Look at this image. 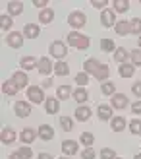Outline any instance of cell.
<instances>
[{
    "label": "cell",
    "instance_id": "74e56055",
    "mask_svg": "<svg viewBox=\"0 0 141 159\" xmlns=\"http://www.w3.org/2000/svg\"><path fill=\"white\" fill-rule=\"evenodd\" d=\"M130 132L134 134V136L141 134V120H139V118H134V120L130 122Z\"/></svg>",
    "mask_w": 141,
    "mask_h": 159
},
{
    "label": "cell",
    "instance_id": "b9f144b4",
    "mask_svg": "<svg viewBox=\"0 0 141 159\" xmlns=\"http://www.w3.org/2000/svg\"><path fill=\"white\" fill-rule=\"evenodd\" d=\"M12 16H2L0 18V25H2V29H10L12 27Z\"/></svg>",
    "mask_w": 141,
    "mask_h": 159
},
{
    "label": "cell",
    "instance_id": "1f68e13d",
    "mask_svg": "<svg viewBox=\"0 0 141 159\" xmlns=\"http://www.w3.org/2000/svg\"><path fill=\"white\" fill-rule=\"evenodd\" d=\"M60 126L64 132H70V130H74V120L70 116H60Z\"/></svg>",
    "mask_w": 141,
    "mask_h": 159
},
{
    "label": "cell",
    "instance_id": "7bdbcfd3",
    "mask_svg": "<svg viewBox=\"0 0 141 159\" xmlns=\"http://www.w3.org/2000/svg\"><path fill=\"white\" fill-rule=\"evenodd\" d=\"M81 159H95V152H93V148H85L81 152Z\"/></svg>",
    "mask_w": 141,
    "mask_h": 159
},
{
    "label": "cell",
    "instance_id": "e0dca14e",
    "mask_svg": "<svg viewBox=\"0 0 141 159\" xmlns=\"http://www.w3.org/2000/svg\"><path fill=\"white\" fill-rule=\"evenodd\" d=\"M91 115H93V113H91V109H89V107H77V109H75V118H77L79 122L89 120Z\"/></svg>",
    "mask_w": 141,
    "mask_h": 159
},
{
    "label": "cell",
    "instance_id": "5bb4252c",
    "mask_svg": "<svg viewBox=\"0 0 141 159\" xmlns=\"http://www.w3.org/2000/svg\"><path fill=\"white\" fill-rule=\"evenodd\" d=\"M39 138L45 140V142H49L54 138V130H52V126L50 124H43L41 128H39Z\"/></svg>",
    "mask_w": 141,
    "mask_h": 159
},
{
    "label": "cell",
    "instance_id": "4dcf8cb0",
    "mask_svg": "<svg viewBox=\"0 0 141 159\" xmlns=\"http://www.w3.org/2000/svg\"><path fill=\"white\" fill-rule=\"evenodd\" d=\"M130 33H134V35H141V20H139V18L130 20Z\"/></svg>",
    "mask_w": 141,
    "mask_h": 159
},
{
    "label": "cell",
    "instance_id": "7a4b0ae2",
    "mask_svg": "<svg viewBox=\"0 0 141 159\" xmlns=\"http://www.w3.org/2000/svg\"><path fill=\"white\" fill-rule=\"evenodd\" d=\"M49 52L52 54L54 58H58V60H62L68 54V49H66V43H62V41H54V43H50V47H49Z\"/></svg>",
    "mask_w": 141,
    "mask_h": 159
},
{
    "label": "cell",
    "instance_id": "2e32d148",
    "mask_svg": "<svg viewBox=\"0 0 141 159\" xmlns=\"http://www.w3.org/2000/svg\"><path fill=\"white\" fill-rule=\"evenodd\" d=\"M97 115H99L100 120H112V107H108V105H99Z\"/></svg>",
    "mask_w": 141,
    "mask_h": 159
},
{
    "label": "cell",
    "instance_id": "484cf974",
    "mask_svg": "<svg viewBox=\"0 0 141 159\" xmlns=\"http://www.w3.org/2000/svg\"><path fill=\"white\" fill-rule=\"evenodd\" d=\"M37 64H39V62H37L33 57H23V58H21V62H19V66H21L23 70H31V68H37Z\"/></svg>",
    "mask_w": 141,
    "mask_h": 159
},
{
    "label": "cell",
    "instance_id": "60d3db41",
    "mask_svg": "<svg viewBox=\"0 0 141 159\" xmlns=\"http://www.w3.org/2000/svg\"><path fill=\"white\" fill-rule=\"evenodd\" d=\"M75 84H79V85L83 87L85 84H89V76L85 74V72H79V74L75 76Z\"/></svg>",
    "mask_w": 141,
    "mask_h": 159
},
{
    "label": "cell",
    "instance_id": "6da1fadb",
    "mask_svg": "<svg viewBox=\"0 0 141 159\" xmlns=\"http://www.w3.org/2000/svg\"><path fill=\"white\" fill-rule=\"evenodd\" d=\"M68 45H72V47H75V49H81V51H85V49H89V45H91V39L87 37V35H81V33H75V31H72V33L68 35Z\"/></svg>",
    "mask_w": 141,
    "mask_h": 159
},
{
    "label": "cell",
    "instance_id": "7dc6e473",
    "mask_svg": "<svg viewBox=\"0 0 141 159\" xmlns=\"http://www.w3.org/2000/svg\"><path fill=\"white\" fill-rule=\"evenodd\" d=\"M131 113H134V115H141V101H135L134 105H131Z\"/></svg>",
    "mask_w": 141,
    "mask_h": 159
},
{
    "label": "cell",
    "instance_id": "e575fe53",
    "mask_svg": "<svg viewBox=\"0 0 141 159\" xmlns=\"http://www.w3.org/2000/svg\"><path fill=\"white\" fill-rule=\"evenodd\" d=\"M79 140H81V144H83V146H87V148H91V146H93V142H95V136H93L91 132H83Z\"/></svg>",
    "mask_w": 141,
    "mask_h": 159
},
{
    "label": "cell",
    "instance_id": "d590c367",
    "mask_svg": "<svg viewBox=\"0 0 141 159\" xmlns=\"http://www.w3.org/2000/svg\"><path fill=\"white\" fill-rule=\"evenodd\" d=\"M100 91H103V95H114L116 93V87L110 82H105L103 85H100Z\"/></svg>",
    "mask_w": 141,
    "mask_h": 159
},
{
    "label": "cell",
    "instance_id": "9f6ffc18",
    "mask_svg": "<svg viewBox=\"0 0 141 159\" xmlns=\"http://www.w3.org/2000/svg\"><path fill=\"white\" fill-rule=\"evenodd\" d=\"M116 159H122V157H116Z\"/></svg>",
    "mask_w": 141,
    "mask_h": 159
},
{
    "label": "cell",
    "instance_id": "277c9868",
    "mask_svg": "<svg viewBox=\"0 0 141 159\" xmlns=\"http://www.w3.org/2000/svg\"><path fill=\"white\" fill-rule=\"evenodd\" d=\"M27 99L33 101V103H43V99H46V97L43 95V89H41V87L29 85V87H27Z\"/></svg>",
    "mask_w": 141,
    "mask_h": 159
},
{
    "label": "cell",
    "instance_id": "8fae6325",
    "mask_svg": "<svg viewBox=\"0 0 141 159\" xmlns=\"http://www.w3.org/2000/svg\"><path fill=\"white\" fill-rule=\"evenodd\" d=\"M39 33H41V27H39L37 23H25L23 35H25L27 39H35V37H39Z\"/></svg>",
    "mask_w": 141,
    "mask_h": 159
},
{
    "label": "cell",
    "instance_id": "52a82bcc",
    "mask_svg": "<svg viewBox=\"0 0 141 159\" xmlns=\"http://www.w3.org/2000/svg\"><path fill=\"white\" fill-rule=\"evenodd\" d=\"M37 70H39V74H41V76H49L54 70V66H52V62L46 57H43L41 60H39V64H37Z\"/></svg>",
    "mask_w": 141,
    "mask_h": 159
},
{
    "label": "cell",
    "instance_id": "d6986e66",
    "mask_svg": "<svg viewBox=\"0 0 141 159\" xmlns=\"http://www.w3.org/2000/svg\"><path fill=\"white\" fill-rule=\"evenodd\" d=\"M110 128L114 132H122L124 128H126V118H124V116H114L110 120Z\"/></svg>",
    "mask_w": 141,
    "mask_h": 159
},
{
    "label": "cell",
    "instance_id": "c3c4849f",
    "mask_svg": "<svg viewBox=\"0 0 141 159\" xmlns=\"http://www.w3.org/2000/svg\"><path fill=\"white\" fill-rule=\"evenodd\" d=\"M33 4H35V6H39V8H43V10H45V6H46V0H33Z\"/></svg>",
    "mask_w": 141,
    "mask_h": 159
},
{
    "label": "cell",
    "instance_id": "f907efd6",
    "mask_svg": "<svg viewBox=\"0 0 141 159\" xmlns=\"http://www.w3.org/2000/svg\"><path fill=\"white\" fill-rule=\"evenodd\" d=\"M39 159H52V155L50 153H41V155H39Z\"/></svg>",
    "mask_w": 141,
    "mask_h": 159
},
{
    "label": "cell",
    "instance_id": "7402d4cb",
    "mask_svg": "<svg viewBox=\"0 0 141 159\" xmlns=\"http://www.w3.org/2000/svg\"><path fill=\"white\" fill-rule=\"evenodd\" d=\"M114 31H116L120 37H122V35H128V33H130V21H124V20H122V21H116Z\"/></svg>",
    "mask_w": 141,
    "mask_h": 159
},
{
    "label": "cell",
    "instance_id": "db71d44e",
    "mask_svg": "<svg viewBox=\"0 0 141 159\" xmlns=\"http://www.w3.org/2000/svg\"><path fill=\"white\" fill-rule=\"evenodd\" d=\"M139 49H141V35H139Z\"/></svg>",
    "mask_w": 141,
    "mask_h": 159
},
{
    "label": "cell",
    "instance_id": "83f0119b",
    "mask_svg": "<svg viewBox=\"0 0 141 159\" xmlns=\"http://www.w3.org/2000/svg\"><path fill=\"white\" fill-rule=\"evenodd\" d=\"M110 76V70H108V66L106 64H100V68L97 70V74H95V78L99 80V82H105V80Z\"/></svg>",
    "mask_w": 141,
    "mask_h": 159
},
{
    "label": "cell",
    "instance_id": "ffe728a7",
    "mask_svg": "<svg viewBox=\"0 0 141 159\" xmlns=\"http://www.w3.org/2000/svg\"><path fill=\"white\" fill-rule=\"evenodd\" d=\"M35 136H37V134H35L33 128H23L21 134H19V140L23 142V144H31V142L35 140Z\"/></svg>",
    "mask_w": 141,
    "mask_h": 159
},
{
    "label": "cell",
    "instance_id": "ac0fdd59",
    "mask_svg": "<svg viewBox=\"0 0 141 159\" xmlns=\"http://www.w3.org/2000/svg\"><path fill=\"white\" fill-rule=\"evenodd\" d=\"M0 140H2V144H14L15 142V132L12 128H2V136H0Z\"/></svg>",
    "mask_w": 141,
    "mask_h": 159
},
{
    "label": "cell",
    "instance_id": "ba28073f",
    "mask_svg": "<svg viewBox=\"0 0 141 159\" xmlns=\"http://www.w3.org/2000/svg\"><path fill=\"white\" fill-rule=\"evenodd\" d=\"M100 23H103V27H114L116 25L114 12L112 10H103L100 12Z\"/></svg>",
    "mask_w": 141,
    "mask_h": 159
},
{
    "label": "cell",
    "instance_id": "ab89813d",
    "mask_svg": "<svg viewBox=\"0 0 141 159\" xmlns=\"http://www.w3.org/2000/svg\"><path fill=\"white\" fill-rule=\"evenodd\" d=\"M100 159H116L114 149H110V148H103V152H100Z\"/></svg>",
    "mask_w": 141,
    "mask_h": 159
},
{
    "label": "cell",
    "instance_id": "8d00e7d4",
    "mask_svg": "<svg viewBox=\"0 0 141 159\" xmlns=\"http://www.w3.org/2000/svg\"><path fill=\"white\" fill-rule=\"evenodd\" d=\"M130 58H131V64L134 66H141V49H135L130 52Z\"/></svg>",
    "mask_w": 141,
    "mask_h": 159
},
{
    "label": "cell",
    "instance_id": "836d02e7",
    "mask_svg": "<svg viewBox=\"0 0 141 159\" xmlns=\"http://www.w3.org/2000/svg\"><path fill=\"white\" fill-rule=\"evenodd\" d=\"M112 4H114V10H116V12H120V14H122V12H126L128 8H130V2H128V0H114Z\"/></svg>",
    "mask_w": 141,
    "mask_h": 159
},
{
    "label": "cell",
    "instance_id": "4fadbf2b",
    "mask_svg": "<svg viewBox=\"0 0 141 159\" xmlns=\"http://www.w3.org/2000/svg\"><path fill=\"white\" fill-rule=\"evenodd\" d=\"M62 152L66 155H75L77 153V142L75 140H64L62 142Z\"/></svg>",
    "mask_w": 141,
    "mask_h": 159
},
{
    "label": "cell",
    "instance_id": "7c38bea8",
    "mask_svg": "<svg viewBox=\"0 0 141 159\" xmlns=\"http://www.w3.org/2000/svg\"><path fill=\"white\" fill-rule=\"evenodd\" d=\"M112 107L114 109H126L128 107V97L124 93H114L112 95Z\"/></svg>",
    "mask_w": 141,
    "mask_h": 159
},
{
    "label": "cell",
    "instance_id": "11a10c76",
    "mask_svg": "<svg viewBox=\"0 0 141 159\" xmlns=\"http://www.w3.org/2000/svg\"><path fill=\"white\" fill-rule=\"evenodd\" d=\"M58 159H68V157H58Z\"/></svg>",
    "mask_w": 141,
    "mask_h": 159
},
{
    "label": "cell",
    "instance_id": "d4e9b609",
    "mask_svg": "<svg viewBox=\"0 0 141 159\" xmlns=\"http://www.w3.org/2000/svg\"><path fill=\"white\" fill-rule=\"evenodd\" d=\"M52 20H54V12L50 10V8H45V10H41V14H39V21L50 23Z\"/></svg>",
    "mask_w": 141,
    "mask_h": 159
},
{
    "label": "cell",
    "instance_id": "9c48e42d",
    "mask_svg": "<svg viewBox=\"0 0 141 159\" xmlns=\"http://www.w3.org/2000/svg\"><path fill=\"white\" fill-rule=\"evenodd\" d=\"M45 109H46V113H49V115H58V111H60V103H58V99L46 97V99H45Z\"/></svg>",
    "mask_w": 141,
    "mask_h": 159
},
{
    "label": "cell",
    "instance_id": "816d5d0a",
    "mask_svg": "<svg viewBox=\"0 0 141 159\" xmlns=\"http://www.w3.org/2000/svg\"><path fill=\"white\" fill-rule=\"evenodd\" d=\"M52 85V80H45L43 82V87H50Z\"/></svg>",
    "mask_w": 141,
    "mask_h": 159
},
{
    "label": "cell",
    "instance_id": "f546056e",
    "mask_svg": "<svg viewBox=\"0 0 141 159\" xmlns=\"http://www.w3.org/2000/svg\"><path fill=\"white\" fill-rule=\"evenodd\" d=\"M126 58H128V51L126 49H116V52H114V60L118 62V64H126Z\"/></svg>",
    "mask_w": 141,
    "mask_h": 159
},
{
    "label": "cell",
    "instance_id": "4316f807",
    "mask_svg": "<svg viewBox=\"0 0 141 159\" xmlns=\"http://www.w3.org/2000/svg\"><path fill=\"white\" fill-rule=\"evenodd\" d=\"M54 72H56L58 76H68L70 74V66L66 64V62H56V64H54Z\"/></svg>",
    "mask_w": 141,
    "mask_h": 159
},
{
    "label": "cell",
    "instance_id": "44dd1931",
    "mask_svg": "<svg viewBox=\"0 0 141 159\" xmlns=\"http://www.w3.org/2000/svg\"><path fill=\"white\" fill-rule=\"evenodd\" d=\"M2 91L8 95V97H14V95L18 93V85H15L12 80H8V82H4V84H2Z\"/></svg>",
    "mask_w": 141,
    "mask_h": 159
},
{
    "label": "cell",
    "instance_id": "bcb514c9",
    "mask_svg": "<svg viewBox=\"0 0 141 159\" xmlns=\"http://www.w3.org/2000/svg\"><path fill=\"white\" fill-rule=\"evenodd\" d=\"M131 91H134L135 97H141V82H137V84L131 85Z\"/></svg>",
    "mask_w": 141,
    "mask_h": 159
},
{
    "label": "cell",
    "instance_id": "30bf717a",
    "mask_svg": "<svg viewBox=\"0 0 141 159\" xmlns=\"http://www.w3.org/2000/svg\"><path fill=\"white\" fill-rule=\"evenodd\" d=\"M99 68H100V62L95 60V58H87V60L83 62V70H85V74H93V76H95Z\"/></svg>",
    "mask_w": 141,
    "mask_h": 159
},
{
    "label": "cell",
    "instance_id": "603a6c76",
    "mask_svg": "<svg viewBox=\"0 0 141 159\" xmlns=\"http://www.w3.org/2000/svg\"><path fill=\"white\" fill-rule=\"evenodd\" d=\"M118 72H120L122 78H131V76H134V72H135V66L134 64H120Z\"/></svg>",
    "mask_w": 141,
    "mask_h": 159
},
{
    "label": "cell",
    "instance_id": "8992f818",
    "mask_svg": "<svg viewBox=\"0 0 141 159\" xmlns=\"http://www.w3.org/2000/svg\"><path fill=\"white\" fill-rule=\"evenodd\" d=\"M14 111H15V115L18 116H29L31 115V105L27 101H15V105H14Z\"/></svg>",
    "mask_w": 141,
    "mask_h": 159
},
{
    "label": "cell",
    "instance_id": "f35d334b",
    "mask_svg": "<svg viewBox=\"0 0 141 159\" xmlns=\"http://www.w3.org/2000/svg\"><path fill=\"white\" fill-rule=\"evenodd\" d=\"M100 49H103L105 52H112L114 51V43L110 41V39H103V41H100Z\"/></svg>",
    "mask_w": 141,
    "mask_h": 159
},
{
    "label": "cell",
    "instance_id": "ee69618b",
    "mask_svg": "<svg viewBox=\"0 0 141 159\" xmlns=\"http://www.w3.org/2000/svg\"><path fill=\"white\" fill-rule=\"evenodd\" d=\"M19 153L23 155V159H31V155H33V152H31V148H19Z\"/></svg>",
    "mask_w": 141,
    "mask_h": 159
},
{
    "label": "cell",
    "instance_id": "5b68a950",
    "mask_svg": "<svg viewBox=\"0 0 141 159\" xmlns=\"http://www.w3.org/2000/svg\"><path fill=\"white\" fill-rule=\"evenodd\" d=\"M6 43L12 47V49H19L23 45V33H18V31H12L10 35L6 37Z\"/></svg>",
    "mask_w": 141,
    "mask_h": 159
},
{
    "label": "cell",
    "instance_id": "d6a6232c",
    "mask_svg": "<svg viewBox=\"0 0 141 159\" xmlns=\"http://www.w3.org/2000/svg\"><path fill=\"white\" fill-rule=\"evenodd\" d=\"M70 95H72V85L64 84V85L58 87V99H68Z\"/></svg>",
    "mask_w": 141,
    "mask_h": 159
},
{
    "label": "cell",
    "instance_id": "f5cc1de1",
    "mask_svg": "<svg viewBox=\"0 0 141 159\" xmlns=\"http://www.w3.org/2000/svg\"><path fill=\"white\" fill-rule=\"evenodd\" d=\"M134 159H141V153H137V155H134Z\"/></svg>",
    "mask_w": 141,
    "mask_h": 159
},
{
    "label": "cell",
    "instance_id": "f6af8a7d",
    "mask_svg": "<svg viewBox=\"0 0 141 159\" xmlns=\"http://www.w3.org/2000/svg\"><path fill=\"white\" fill-rule=\"evenodd\" d=\"M91 6H95V8H103V10H106V0H91Z\"/></svg>",
    "mask_w": 141,
    "mask_h": 159
},
{
    "label": "cell",
    "instance_id": "3957f363",
    "mask_svg": "<svg viewBox=\"0 0 141 159\" xmlns=\"http://www.w3.org/2000/svg\"><path fill=\"white\" fill-rule=\"evenodd\" d=\"M85 21H87V18H85V14L83 12H72L68 16V23L72 25L74 29H79L85 25Z\"/></svg>",
    "mask_w": 141,
    "mask_h": 159
},
{
    "label": "cell",
    "instance_id": "681fc988",
    "mask_svg": "<svg viewBox=\"0 0 141 159\" xmlns=\"http://www.w3.org/2000/svg\"><path fill=\"white\" fill-rule=\"evenodd\" d=\"M10 159H23V155H21L19 152H15V153H12V155H10Z\"/></svg>",
    "mask_w": 141,
    "mask_h": 159
},
{
    "label": "cell",
    "instance_id": "9a60e30c",
    "mask_svg": "<svg viewBox=\"0 0 141 159\" xmlns=\"http://www.w3.org/2000/svg\"><path fill=\"white\" fill-rule=\"evenodd\" d=\"M12 82L18 85V89H19V87H27L29 80H27V74H25V72H15V74L12 76Z\"/></svg>",
    "mask_w": 141,
    "mask_h": 159
},
{
    "label": "cell",
    "instance_id": "cb8c5ba5",
    "mask_svg": "<svg viewBox=\"0 0 141 159\" xmlns=\"http://www.w3.org/2000/svg\"><path fill=\"white\" fill-rule=\"evenodd\" d=\"M8 12H10L12 18L14 16H19L23 12V2H8Z\"/></svg>",
    "mask_w": 141,
    "mask_h": 159
},
{
    "label": "cell",
    "instance_id": "f1b7e54d",
    "mask_svg": "<svg viewBox=\"0 0 141 159\" xmlns=\"http://www.w3.org/2000/svg\"><path fill=\"white\" fill-rule=\"evenodd\" d=\"M89 99V93L83 89V87H79V89H75L74 91V101H77V103H85Z\"/></svg>",
    "mask_w": 141,
    "mask_h": 159
}]
</instances>
